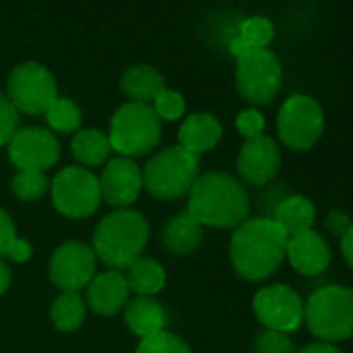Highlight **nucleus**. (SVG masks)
<instances>
[{"label": "nucleus", "instance_id": "obj_1", "mask_svg": "<svg viewBox=\"0 0 353 353\" xmlns=\"http://www.w3.org/2000/svg\"><path fill=\"white\" fill-rule=\"evenodd\" d=\"M287 235L272 219L243 221L231 237V264L245 281L268 279L285 260Z\"/></svg>", "mask_w": 353, "mask_h": 353}, {"label": "nucleus", "instance_id": "obj_2", "mask_svg": "<svg viewBox=\"0 0 353 353\" xmlns=\"http://www.w3.org/2000/svg\"><path fill=\"white\" fill-rule=\"evenodd\" d=\"M188 210L200 225L233 229L248 221L250 198L233 174L210 170L192 185Z\"/></svg>", "mask_w": 353, "mask_h": 353}, {"label": "nucleus", "instance_id": "obj_3", "mask_svg": "<svg viewBox=\"0 0 353 353\" xmlns=\"http://www.w3.org/2000/svg\"><path fill=\"white\" fill-rule=\"evenodd\" d=\"M148 223L135 210H117L104 216L94 231V256L108 268H129L141 258L148 243Z\"/></svg>", "mask_w": 353, "mask_h": 353}, {"label": "nucleus", "instance_id": "obj_4", "mask_svg": "<svg viewBox=\"0 0 353 353\" xmlns=\"http://www.w3.org/2000/svg\"><path fill=\"white\" fill-rule=\"evenodd\" d=\"M303 320L322 343H339L353 336V289L326 285L303 303Z\"/></svg>", "mask_w": 353, "mask_h": 353}, {"label": "nucleus", "instance_id": "obj_5", "mask_svg": "<svg viewBox=\"0 0 353 353\" xmlns=\"http://www.w3.org/2000/svg\"><path fill=\"white\" fill-rule=\"evenodd\" d=\"M198 172V156L181 145H172L152 156L141 172V179L150 196L158 200H176L190 194L192 185L200 176Z\"/></svg>", "mask_w": 353, "mask_h": 353}, {"label": "nucleus", "instance_id": "obj_6", "mask_svg": "<svg viewBox=\"0 0 353 353\" xmlns=\"http://www.w3.org/2000/svg\"><path fill=\"white\" fill-rule=\"evenodd\" d=\"M108 139L125 158L143 156L160 141V119L150 104L127 102L114 112Z\"/></svg>", "mask_w": 353, "mask_h": 353}, {"label": "nucleus", "instance_id": "obj_7", "mask_svg": "<svg viewBox=\"0 0 353 353\" xmlns=\"http://www.w3.org/2000/svg\"><path fill=\"white\" fill-rule=\"evenodd\" d=\"M237 90L252 104H268L283 85V67L268 48H250L237 57Z\"/></svg>", "mask_w": 353, "mask_h": 353}, {"label": "nucleus", "instance_id": "obj_8", "mask_svg": "<svg viewBox=\"0 0 353 353\" xmlns=\"http://www.w3.org/2000/svg\"><path fill=\"white\" fill-rule=\"evenodd\" d=\"M98 176L81 166L63 168L52 181V202L57 210L69 219H85L100 206Z\"/></svg>", "mask_w": 353, "mask_h": 353}, {"label": "nucleus", "instance_id": "obj_9", "mask_svg": "<svg viewBox=\"0 0 353 353\" xmlns=\"http://www.w3.org/2000/svg\"><path fill=\"white\" fill-rule=\"evenodd\" d=\"M276 129L287 148L310 150L324 131V112L314 98L295 94L281 106Z\"/></svg>", "mask_w": 353, "mask_h": 353}, {"label": "nucleus", "instance_id": "obj_10", "mask_svg": "<svg viewBox=\"0 0 353 353\" xmlns=\"http://www.w3.org/2000/svg\"><path fill=\"white\" fill-rule=\"evenodd\" d=\"M57 98V81L46 67L38 63H23L13 69L9 77V100L17 112H46Z\"/></svg>", "mask_w": 353, "mask_h": 353}, {"label": "nucleus", "instance_id": "obj_11", "mask_svg": "<svg viewBox=\"0 0 353 353\" xmlns=\"http://www.w3.org/2000/svg\"><path fill=\"white\" fill-rule=\"evenodd\" d=\"M256 318L270 330L291 332L303 322V301L287 285H268L254 297Z\"/></svg>", "mask_w": 353, "mask_h": 353}, {"label": "nucleus", "instance_id": "obj_12", "mask_svg": "<svg viewBox=\"0 0 353 353\" xmlns=\"http://www.w3.org/2000/svg\"><path fill=\"white\" fill-rule=\"evenodd\" d=\"M61 154L59 139L40 127L15 131L9 139V158L19 170H40L54 166Z\"/></svg>", "mask_w": 353, "mask_h": 353}, {"label": "nucleus", "instance_id": "obj_13", "mask_svg": "<svg viewBox=\"0 0 353 353\" xmlns=\"http://www.w3.org/2000/svg\"><path fill=\"white\" fill-rule=\"evenodd\" d=\"M96 270L94 252L77 241L61 245L50 260V281L65 291H79L92 283Z\"/></svg>", "mask_w": 353, "mask_h": 353}, {"label": "nucleus", "instance_id": "obj_14", "mask_svg": "<svg viewBox=\"0 0 353 353\" xmlns=\"http://www.w3.org/2000/svg\"><path fill=\"white\" fill-rule=\"evenodd\" d=\"M281 168V152L272 137L245 139L237 156V172L252 188H262L274 179Z\"/></svg>", "mask_w": 353, "mask_h": 353}, {"label": "nucleus", "instance_id": "obj_15", "mask_svg": "<svg viewBox=\"0 0 353 353\" xmlns=\"http://www.w3.org/2000/svg\"><path fill=\"white\" fill-rule=\"evenodd\" d=\"M98 181H100V194L104 202L117 208L131 206L143 188L139 166L131 158H125V156L110 160L104 166L102 174L98 176Z\"/></svg>", "mask_w": 353, "mask_h": 353}, {"label": "nucleus", "instance_id": "obj_16", "mask_svg": "<svg viewBox=\"0 0 353 353\" xmlns=\"http://www.w3.org/2000/svg\"><path fill=\"white\" fill-rule=\"evenodd\" d=\"M285 258L291 262V266L305 274V276H316L322 274L328 264H330V245L326 239L316 233V231H303L287 239V254Z\"/></svg>", "mask_w": 353, "mask_h": 353}, {"label": "nucleus", "instance_id": "obj_17", "mask_svg": "<svg viewBox=\"0 0 353 353\" xmlns=\"http://www.w3.org/2000/svg\"><path fill=\"white\" fill-rule=\"evenodd\" d=\"M129 283L119 270H108L88 285V303L100 316H114L129 301Z\"/></svg>", "mask_w": 353, "mask_h": 353}, {"label": "nucleus", "instance_id": "obj_18", "mask_svg": "<svg viewBox=\"0 0 353 353\" xmlns=\"http://www.w3.org/2000/svg\"><path fill=\"white\" fill-rule=\"evenodd\" d=\"M221 135H223V127L219 119H214L208 112H198L183 121L179 129V145L200 156L202 152L212 150L221 141Z\"/></svg>", "mask_w": 353, "mask_h": 353}, {"label": "nucleus", "instance_id": "obj_19", "mask_svg": "<svg viewBox=\"0 0 353 353\" xmlns=\"http://www.w3.org/2000/svg\"><path fill=\"white\" fill-rule=\"evenodd\" d=\"M125 322H127V326H129V330L133 334H137L139 339H145L150 334H156V332L164 330L166 314H164V307L158 301H154L152 297L139 295V297L127 301Z\"/></svg>", "mask_w": 353, "mask_h": 353}, {"label": "nucleus", "instance_id": "obj_20", "mask_svg": "<svg viewBox=\"0 0 353 353\" xmlns=\"http://www.w3.org/2000/svg\"><path fill=\"white\" fill-rule=\"evenodd\" d=\"M121 90L131 102L148 104L154 102L158 94L166 88H164V77L156 69L148 65H137L127 69L125 75L121 77Z\"/></svg>", "mask_w": 353, "mask_h": 353}, {"label": "nucleus", "instance_id": "obj_21", "mask_svg": "<svg viewBox=\"0 0 353 353\" xmlns=\"http://www.w3.org/2000/svg\"><path fill=\"white\" fill-rule=\"evenodd\" d=\"M272 221L285 231L287 237H293L312 229V225L316 223V208L312 200L303 196H289L276 206Z\"/></svg>", "mask_w": 353, "mask_h": 353}, {"label": "nucleus", "instance_id": "obj_22", "mask_svg": "<svg viewBox=\"0 0 353 353\" xmlns=\"http://www.w3.org/2000/svg\"><path fill=\"white\" fill-rule=\"evenodd\" d=\"M202 225L192 216L190 210H181L164 229L162 241L172 254H190L202 243Z\"/></svg>", "mask_w": 353, "mask_h": 353}, {"label": "nucleus", "instance_id": "obj_23", "mask_svg": "<svg viewBox=\"0 0 353 353\" xmlns=\"http://www.w3.org/2000/svg\"><path fill=\"white\" fill-rule=\"evenodd\" d=\"M127 270H129V274L125 279L129 283V289H133L135 293H139L143 297L156 295L166 283L164 268L156 260H150V258L135 260Z\"/></svg>", "mask_w": 353, "mask_h": 353}, {"label": "nucleus", "instance_id": "obj_24", "mask_svg": "<svg viewBox=\"0 0 353 353\" xmlns=\"http://www.w3.org/2000/svg\"><path fill=\"white\" fill-rule=\"evenodd\" d=\"M71 150H73V156L81 164L98 166V164H102L110 156L112 145H110V139L102 131H98V129H83V131H79L73 137Z\"/></svg>", "mask_w": 353, "mask_h": 353}, {"label": "nucleus", "instance_id": "obj_25", "mask_svg": "<svg viewBox=\"0 0 353 353\" xmlns=\"http://www.w3.org/2000/svg\"><path fill=\"white\" fill-rule=\"evenodd\" d=\"M50 318L54 326L63 332L77 330L85 320V303L81 295L75 291H65L63 295H59L52 303Z\"/></svg>", "mask_w": 353, "mask_h": 353}, {"label": "nucleus", "instance_id": "obj_26", "mask_svg": "<svg viewBox=\"0 0 353 353\" xmlns=\"http://www.w3.org/2000/svg\"><path fill=\"white\" fill-rule=\"evenodd\" d=\"M44 114H46L48 125L59 133H71L81 123L79 108L75 106V102H71L67 98H57Z\"/></svg>", "mask_w": 353, "mask_h": 353}, {"label": "nucleus", "instance_id": "obj_27", "mask_svg": "<svg viewBox=\"0 0 353 353\" xmlns=\"http://www.w3.org/2000/svg\"><path fill=\"white\" fill-rule=\"evenodd\" d=\"M11 188H13V194L19 200L32 202V200H38V198H42L46 194L48 179H46V174L40 172V170H19L13 176Z\"/></svg>", "mask_w": 353, "mask_h": 353}, {"label": "nucleus", "instance_id": "obj_28", "mask_svg": "<svg viewBox=\"0 0 353 353\" xmlns=\"http://www.w3.org/2000/svg\"><path fill=\"white\" fill-rule=\"evenodd\" d=\"M237 38L248 48H268L274 40V26L266 17H250L241 23Z\"/></svg>", "mask_w": 353, "mask_h": 353}, {"label": "nucleus", "instance_id": "obj_29", "mask_svg": "<svg viewBox=\"0 0 353 353\" xmlns=\"http://www.w3.org/2000/svg\"><path fill=\"white\" fill-rule=\"evenodd\" d=\"M135 353H192V349L176 334L168 330H160L156 334L141 339Z\"/></svg>", "mask_w": 353, "mask_h": 353}, {"label": "nucleus", "instance_id": "obj_30", "mask_svg": "<svg viewBox=\"0 0 353 353\" xmlns=\"http://www.w3.org/2000/svg\"><path fill=\"white\" fill-rule=\"evenodd\" d=\"M154 112L158 119L164 121H176L181 119L185 112V100L179 92H172V90H162L158 94V98L154 100Z\"/></svg>", "mask_w": 353, "mask_h": 353}, {"label": "nucleus", "instance_id": "obj_31", "mask_svg": "<svg viewBox=\"0 0 353 353\" xmlns=\"http://www.w3.org/2000/svg\"><path fill=\"white\" fill-rule=\"evenodd\" d=\"M293 341L287 332H281V330H262L258 336H256V343H254V351L256 353H293Z\"/></svg>", "mask_w": 353, "mask_h": 353}, {"label": "nucleus", "instance_id": "obj_32", "mask_svg": "<svg viewBox=\"0 0 353 353\" xmlns=\"http://www.w3.org/2000/svg\"><path fill=\"white\" fill-rule=\"evenodd\" d=\"M17 121H19V114H17L15 106L11 104L9 98L0 94V145L9 143V139L15 135Z\"/></svg>", "mask_w": 353, "mask_h": 353}, {"label": "nucleus", "instance_id": "obj_33", "mask_svg": "<svg viewBox=\"0 0 353 353\" xmlns=\"http://www.w3.org/2000/svg\"><path fill=\"white\" fill-rule=\"evenodd\" d=\"M264 117L254 110V108H248V110H241L237 114V131L245 137V139H254V137H260L262 131H264Z\"/></svg>", "mask_w": 353, "mask_h": 353}, {"label": "nucleus", "instance_id": "obj_34", "mask_svg": "<svg viewBox=\"0 0 353 353\" xmlns=\"http://www.w3.org/2000/svg\"><path fill=\"white\" fill-rule=\"evenodd\" d=\"M17 239L15 225L5 210H0V256H7L11 243Z\"/></svg>", "mask_w": 353, "mask_h": 353}, {"label": "nucleus", "instance_id": "obj_35", "mask_svg": "<svg viewBox=\"0 0 353 353\" xmlns=\"http://www.w3.org/2000/svg\"><path fill=\"white\" fill-rule=\"evenodd\" d=\"M351 227V221H349V214L343 212V210H332L328 216H326V229L336 235V237H343L347 233V229Z\"/></svg>", "mask_w": 353, "mask_h": 353}, {"label": "nucleus", "instance_id": "obj_36", "mask_svg": "<svg viewBox=\"0 0 353 353\" xmlns=\"http://www.w3.org/2000/svg\"><path fill=\"white\" fill-rule=\"evenodd\" d=\"M7 256L11 258V260H15V262H28L30 258H32V245L28 243V241H23V239H15L13 243H11V248H9V252H7Z\"/></svg>", "mask_w": 353, "mask_h": 353}, {"label": "nucleus", "instance_id": "obj_37", "mask_svg": "<svg viewBox=\"0 0 353 353\" xmlns=\"http://www.w3.org/2000/svg\"><path fill=\"white\" fill-rule=\"evenodd\" d=\"M341 252H343L345 262L353 268V223H351V227L347 229V233L341 237Z\"/></svg>", "mask_w": 353, "mask_h": 353}, {"label": "nucleus", "instance_id": "obj_38", "mask_svg": "<svg viewBox=\"0 0 353 353\" xmlns=\"http://www.w3.org/2000/svg\"><path fill=\"white\" fill-rule=\"evenodd\" d=\"M299 353H343L336 345H332V343H322V341H318V343H312V345H307V347H303Z\"/></svg>", "mask_w": 353, "mask_h": 353}, {"label": "nucleus", "instance_id": "obj_39", "mask_svg": "<svg viewBox=\"0 0 353 353\" xmlns=\"http://www.w3.org/2000/svg\"><path fill=\"white\" fill-rule=\"evenodd\" d=\"M11 285V270L5 262H0V295H3Z\"/></svg>", "mask_w": 353, "mask_h": 353}]
</instances>
